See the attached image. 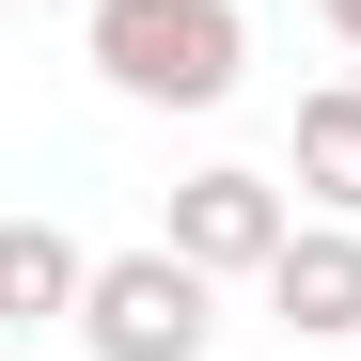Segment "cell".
<instances>
[{"label":"cell","instance_id":"6da1fadb","mask_svg":"<svg viewBox=\"0 0 361 361\" xmlns=\"http://www.w3.org/2000/svg\"><path fill=\"white\" fill-rule=\"evenodd\" d=\"M79 63L110 94H142V110H220L235 63H252V16H235V0H94Z\"/></svg>","mask_w":361,"mask_h":361},{"label":"cell","instance_id":"7a4b0ae2","mask_svg":"<svg viewBox=\"0 0 361 361\" xmlns=\"http://www.w3.org/2000/svg\"><path fill=\"white\" fill-rule=\"evenodd\" d=\"M79 345L94 361H204L220 345V283L173 252H94V283H79Z\"/></svg>","mask_w":361,"mask_h":361},{"label":"cell","instance_id":"3957f363","mask_svg":"<svg viewBox=\"0 0 361 361\" xmlns=\"http://www.w3.org/2000/svg\"><path fill=\"white\" fill-rule=\"evenodd\" d=\"M298 235V204H283V173H189V189H173V252H189L204 283H267V252Z\"/></svg>","mask_w":361,"mask_h":361},{"label":"cell","instance_id":"277c9868","mask_svg":"<svg viewBox=\"0 0 361 361\" xmlns=\"http://www.w3.org/2000/svg\"><path fill=\"white\" fill-rule=\"evenodd\" d=\"M267 314L298 345H345L361 330V220H298L283 252H267Z\"/></svg>","mask_w":361,"mask_h":361},{"label":"cell","instance_id":"5b68a950","mask_svg":"<svg viewBox=\"0 0 361 361\" xmlns=\"http://www.w3.org/2000/svg\"><path fill=\"white\" fill-rule=\"evenodd\" d=\"M79 283H94V252L63 220H0V330H47V314H79Z\"/></svg>","mask_w":361,"mask_h":361},{"label":"cell","instance_id":"8992f818","mask_svg":"<svg viewBox=\"0 0 361 361\" xmlns=\"http://www.w3.org/2000/svg\"><path fill=\"white\" fill-rule=\"evenodd\" d=\"M298 189H314L330 220H361V79L298 94Z\"/></svg>","mask_w":361,"mask_h":361},{"label":"cell","instance_id":"52a82bcc","mask_svg":"<svg viewBox=\"0 0 361 361\" xmlns=\"http://www.w3.org/2000/svg\"><path fill=\"white\" fill-rule=\"evenodd\" d=\"M314 16H330V32H345V47H361V0H314Z\"/></svg>","mask_w":361,"mask_h":361}]
</instances>
